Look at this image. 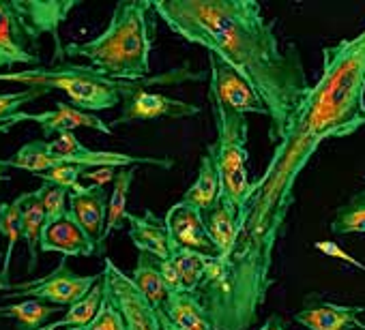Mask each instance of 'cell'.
I'll return each mask as SVG.
<instances>
[{"instance_id": "cell-1", "label": "cell", "mask_w": 365, "mask_h": 330, "mask_svg": "<svg viewBox=\"0 0 365 330\" xmlns=\"http://www.w3.org/2000/svg\"><path fill=\"white\" fill-rule=\"evenodd\" d=\"M365 127V28L322 50L316 84L288 120L286 133L252 196L237 213V238L228 255L213 257L194 292L213 330H250L267 302L275 249L286 232L294 187L316 150L333 137Z\"/></svg>"}, {"instance_id": "cell-2", "label": "cell", "mask_w": 365, "mask_h": 330, "mask_svg": "<svg viewBox=\"0 0 365 330\" xmlns=\"http://www.w3.org/2000/svg\"><path fill=\"white\" fill-rule=\"evenodd\" d=\"M150 9L174 35L207 48L254 88L269 114V139L277 144L309 82L299 48H282L256 0H150Z\"/></svg>"}, {"instance_id": "cell-3", "label": "cell", "mask_w": 365, "mask_h": 330, "mask_svg": "<svg viewBox=\"0 0 365 330\" xmlns=\"http://www.w3.org/2000/svg\"><path fill=\"white\" fill-rule=\"evenodd\" d=\"M150 0H129L114 7L110 26L88 43L63 46L67 58H86L88 67L116 82H140L150 71L155 24Z\"/></svg>"}, {"instance_id": "cell-4", "label": "cell", "mask_w": 365, "mask_h": 330, "mask_svg": "<svg viewBox=\"0 0 365 330\" xmlns=\"http://www.w3.org/2000/svg\"><path fill=\"white\" fill-rule=\"evenodd\" d=\"M76 0H7L0 3V69L41 63V37L52 35L56 46L58 26L67 20Z\"/></svg>"}, {"instance_id": "cell-5", "label": "cell", "mask_w": 365, "mask_h": 330, "mask_svg": "<svg viewBox=\"0 0 365 330\" xmlns=\"http://www.w3.org/2000/svg\"><path fill=\"white\" fill-rule=\"evenodd\" d=\"M213 114L217 142L207 148V154L213 159L220 176V202L239 213L252 196V181L247 174V116H241L222 103H213Z\"/></svg>"}, {"instance_id": "cell-6", "label": "cell", "mask_w": 365, "mask_h": 330, "mask_svg": "<svg viewBox=\"0 0 365 330\" xmlns=\"http://www.w3.org/2000/svg\"><path fill=\"white\" fill-rule=\"evenodd\" d=\"M22 82L52 90H63L76 110L101 112L112 110L123 103L118 86L120 82L97 73L88 65H56V67H35L20 73H0V82Z\"/></svg>"}, {"instance_id": "cell-7", "label": "cell", "mask_w": 365, "mask_h": 330, "mask_svg": "<svg viewBox=\"0 0 365 330\" xmlns=\"http://www.w3.org/2000/svg\"><path fill=\"white\" fill-rule=\"evenodd\" d=\"M101 275H88V277H80L76 275L69 266L67 260L63 257L58 268L52 270L50 275L41 277V279H33L26 283H18L11 287V292H7V298H37L43 300L52 307H71L73 302H78L80 298H84L91 287L95 283H99Z\"/></svg>"}, {"instance_id": "cell-8", "label": "cell", "mask_w": 365, "mask_h": 330, "mask_svg": "<svg viewBox=\"0 0 365 330\" xmlns=\"http://www.w3.org/2000/svg\"><path fill=\"white\" fill-rule=\"evenodd\" d=\"M120 99H123V110L114 124H127L135 120H157V118H172L180 120L187 116L200 114L198 105L170 99L159 92H146L140 82H120L118 86Z\"/></svg>"}, {"instance_id": "cell-9", "label": "cell", "mask_w": 365, "mask_h": 330, "mask_svg": "<svg viewBox=\"0 0 365 330\" xmlns=\"http://www.w3.org/2000/svg\"><path fill=\"white\" fill-rule=\"evenodd\" d=\"M48 152L69 165H78L84 170H97V168H127V165H157V168H172L174 161L172 159H148V156H131L123 152H106V150H91L86 148L71 131L58 133L54 139H48Z\"/></svg>"}, {"instance_id": "cell-10", "label": "cell", "mask_w": 365, "mask_h": 330, "mask_svg": "<svg viewBox=\"0 0 365 330\" xmlns=\"http://www.w3.org/2000/svg\"><path fill=\"white\" fill-rule=\"evenodd\" d=\"M209 65H211L209 99L213 103H222L224 107H228L241 116H247V114L269 116L260 97L235 69H230L215 54H209Z\"/></svg>"}, {"instance_id": "cell-11", "label": "cell", "mask_w": 365, "mask_h": 330, "mask_svg": "<svg viewBox=\"0 0 365 330\" xmlns=\"http://www.w3.org/2000/svg\"><path fill=\"white\" fill-rule=\"evenodd\" d=\"M103 292L116 302L120 309L127 330H159L157 315L148 307V302L142 298V294L133 287L129 275H123L108 257H106V268L99 279Z\"/></svg>"}, {"instance_id": "cell-12", "label": "cell", "mask_w": 365, "mask_h": 330, "mask_svg": "<svg viewBox=\"0 0 365 330\" xmlns=\"http://www.w3.org/2000/svg\"><path fill=\"white\" fill-rule=\"evenodd\" d=\"M165 232H168V249L176 247V249H190V251H198L205 253L209 257H217V251L209 238L207 225H205V217L202 213H198L194 206L178 202L174 204L165 219Z\"/></svg>"}, {"instance_id": "cell-13", "label": "cell", "mask_w": 365, "mask_h": 330, "mask_svg": "<svg viewBox=\"0 0 365 330\" xmlns=\"http://www.w3.org/2000/svg\"><path fill=\"white\" fill-rule=\"evenodd\" d=\"M361 313H365V307L314 300L294 315V321L305 326L307 330H352V328L363 330L365 324L359 319Z\"/></svg>"}, {"instance_id": "cell-14", "label": "cell", "mask_w": 365, "mask_h": 330, "mask_svg": "<svg viewBox=\"0 0 365 330\" xmlns=\"http://www.w3.org/2000/svg\"><path fill=\"white\" fill-rule=\"evenodd\" d=\"M39 251L73 257V255L97 253V245L84 234V230L76 223V219L67 211V215L63 219L43 225L41 238H39Z\"/></svg>"}, {"instance_id": "cell-15", "label": "cell", "mask_w": 365, "mask_h": 330, "mask_svg": "<svg viewBox=\"0 0 365 330\" xmlns=\"http://www.w3.org/2000/svg\"><path fill=\"white\" fill-rule=\"evenodd\" d=\"M67 206H69V213L76 219V223L97 245V255L103 257V251H101V234H103L106 213H108L106 191L101 187H97V185H91L82 193H69Z\"/></svg>"}, {"instance_id": "cell-16", "label": "cell", "mask_w": 365, "mask_h": 330, "mask_svg": "<svg viewBox=\"0 0 365 330\" xmlns=\"http://www.w3.org/2000/svg\"><path fill=\"white\" fill-rule=\"evenodd\" d=\"M129 223V238L138 253H148L157 260H168V232L163 219H159L153 211H146L142 217L127 215Z\"/></svg>"}, {"instance_id": "cell-17", "label": "cell", "mask_w": 365, "mask_h": 330, "mask_svg": "<svg viewBox=\"0 0 365 330\" xmlns=\"http://www.w3.org/2000/svg\"><path fill=\"white\" fill-rule=\"evenodd\" d=\"M129 279L155 313L163 309V302L170 292L161 279L157 257H153L148 253H138V262H135V268L129 275Z\"/></svg>"}, {"instance_id": "cell-18", "label": "cell", "mask_w": 365, "mask_h": 330, "mask_svg": "<svg viewBox=\"0 0 365 330\" xmlns=\"http://www.w3.org/2000/svg\"><path fill=\"white\" fill-rule=\"evenodd\" d=\"M161 313L178 328V330H213L207 313L194 294L170 292Z\"/></svg>"}, {"instance_id": "cell-19", "label": "cell", "mask_w": 365, "mask_h": 330, "mask_svg": "<svg viewBox=\"0 0 365 330\" xmlns=\"http://www.w3.org/2000/svg\"><path fill=\"white\" fill-rule=\"evenodd\" d=\"M80 127H86V129H95V131H101L106 135L112 133V127L106 124V120H101L99 116L91 114V112H82V110H76L73 105H67L63 101H56L54 110L48 112V120L41 122V129H43V135L50 137V135H58L63 131H76Z\"/></svg>"}, {"instance_id": "cell-20", "label": "cell", "mask_w": 365, "mask_h": 330, "mask_svg": "<svg viewBox=\"0 0 365 330\" xmlns=\"http://www.w3.org/2000/svg\"><path fill=\"white\" fill-rule=\"evenodd\" d=\"M20 208H22V213H20L22 240L29 247V272H35L37 260H39V238H41V230L46 225V213H43L39 193L37 191L22 193Z\"/></svg>"}, {"instance_id": "cell-21", "label": "cell", "mask_w": 365, "mask_h": 330, "mask_svg": "<svg viewBox=\"0 0 365 330\" xmlns=\"http://www.w3.org/2000/svg\"><path fill=\"white\" fill-rule=\"evenodd\" d=\"M213 257L198 253V251H190V249H170L168 262L172 264L176 277H178V292L182 294H194L198 289V285L202 283L209 264Z\"/></svg>"}, {"instance_id": "cell-22", "label": "cell", "mask_w": 365, "mask_h": 330, "mask_svg": "<svg viewBox=\"0 0 365 330\" xmlns=\"http://www.w3.org/2000/svg\"><path fill=\"white\" fill-rule=\"evenodd\" d=\"M131 183H133V170L131 168H118L116 176L112 181L114 189L112 196L108 200V213H106V225H103V234H101V251L106 255V240L112 232L123 228V221L127 219V202H129V191H131Z\"/></svg>"}, {"instance_id": "cell-23", "label": "cell", "mask_w": 365, "mask_h": 330, "mask_svg": "<svg viewBox=\"0 0 365 330\" xmlns=\"http://www.w3.org/2000/svg\"><path fill=\"white\" fill-rule=\"evenodd\" d=\"M180 202L194 206L202 215H207L220 202V176H217V170H215V163H213V159L209 154L202 156L198 179L190 187V191L182 196Z\"/></svg>"}, {"instance_id": "cell-24", "label": "cell", "mask_w": 365, "mask_h": 330, "mask_svg": "<svg viewBox=\"0 0 365 330\" xmlns=\"http://www.w3.org/2000/svg\"><path fill=\"white\" fill-rule=\"evenodd\" d=\"M205 217V225L209 232V238L217 251V257H224L230 253L235 238H237V211L228 208L226 204L217 202Z\"/></svg>"}, {"instance_id": "cell-25", "label": "cell", "mask_w": 365, "mask_h": 330, "mask_svg": "<svg viewBox=\"0 0 365 330\" xmlns=\"http://www.w3.org/2000/svg\"><path fill=\"white\" fill-rule=\"evenodd\" d=\"M52 304L37 300V298H24L14 304L0 307V317H9L16 321L18 330H43L48 326V319L56 313Z\"/></svg>"}, {"instance_id": "cell-26", "label": "cell", "mask_w": 365, "mask_h": 330, "mask_svg": "<svg viewBox=\"0 0 365 330\" xmlns=\"http://www.w3.org/2000/svg\"><path fill=\"white\" fill-rule=\"evenodd\" d=\"M5 168H16V170H26L31 174H43L56 165H61V161H56L50 152H48V139H37V142H29L26 146H22L11 159H3Z\"/></svg>"}, {"instance_id": "cell-27", "label": "cell", "mask_w": 365, "mask_h": 330, "mask_svg": "<svg viewBox=\"0 0 365 330\" xmlns=\"http://www.w3.org/2000/svg\"><path fill=\"white\" fill-rule=\"evenodd\" d=\"M20 196L14 202H3L0 204V234L7 240V251H5V262L3 270H0V283L9 285V268H11V255L22 238V225H20Z\"/></svg>"}, {"instance_id": "cell-28", "label": "cell", "mask_w": 365, "mask_h": 330, "mask_svg": "<svg viewBox=\"0 0 365 330\" xmlns=\"http://www.w3.org/2000/svg\"><path fill=\"white\" fill-rule=\"evenodd\" d=\"M101 302H103V289H101V283H95V285L91 287V292H88L84 298H80L78 302H73V304L67 309V313H65L58 321L46 326L43 330H58V328L65 330V328H80V326H86V324L93 321V317L97 315Z\"/></svg>"}, {"instance_id": "cell-29", "label": "cell", "mask_w": 365, "mask_h": 330, "mask_svg": "<svg viewBox=\"0 0 365 330\" xmlns=\"http://www.w3.org/2000/svg\"><path fill=\"white\" fill-rule=\"evenodd\" d=\"M329 230L335 236L365 234V191L354 193L344 206L337 208V213L331 219Z\"/></svg>"}, {"instance_id": "cell-30", "label": "cell", "mask_w": 365, "mask_h": 330, "mask_svg": "<svg viewBox=\"0 0 365 330\" xmlns=\"http://www.w3.org/2000/svg\"><path fill=\"white\" fill-rule=\"evenodd\" d=\"M65 330H127V321H125L120 309L116 307V302L103 292V302H101L97 315L93 317V321H88L86 326H80V328H65Z\"/></svg>"}, {"instance_id": "cell-31", "label": "cell", "mask_w": 365, "mask_h": 330, "mask_svg": "<svg viewBox=\"0 0 365 330\" xmlns=\"http://www.w3.org/2000/svg\"><path fill=\"white\" fill-rule=\"evenodd\" d=\"M84 172V168H78V165H69V163H61L56 168L43 172V174H37L46 185H54V187H61L65 189L67 193H82L86 187L80 185V174Z\"/></svg>"}, {"instance_id": "cell-32", "label": "cell", "mask_w": 365, "mask_h": 330, "mask_svg": "<svg viewBox=\"0 0 365 330\" xmlns=\"http://www.w3.org/2000/svg\"><path fill=\"white\" fill-rule=\"evenodd\" d=\"M37 193H39V200H41V204H43L46 225H48V223H54V221H58V219H63V217L67 215V211H69V206H67L69 193H67L65 189L54 187V185H46V183H43V185L37 189Z\"/></svg>"}, {"instance_id": "cell-33", "label": "cell", "mask_w": 365, "mask_h": 330, "mask_svg": "<svg viewBox=\"0 0 365 330\" xmlns=\"http://www.w3.org/2000/svg\"><path fill=\"white\" fill-rule=\"evenodd\" d=\"M48 92H50L48 88L33 86V88H26V90H20V92H5V95H0V122H5L7 118H11L14 114H18L22 105H26L31 101H37L39 97H46Z\"/></svg>"}, {"instance_id": "cell-34", "label": "cell", "mask_w": 365, "mask_h": 330, "mask_svg": "<svg viewBox=\"0 0 365 330\" xmlns=\"http://www.w3.org/2000/svg\"><path fill=\"white\" fill-rule=\"evenodd\" d=\"M24 120H35V122H46L48 120V112H43V114H29V112H18V114H14L11 118H7L5 122H0V135L3 133H7V131H11L16 124H20V122H24Z\"/></svg>"}, {"instance_id": "cell-35", "label": "cell", "mask_w": 365, "mask_h": 330, "mask_svg": "<svg viewBox=\"0 0 365 330\" xmlns=\"http://www.w3.org/2000/svg\"><path fill=\"white\" fill-rule=\"evenodd\" d=\"M116 176V168H97V170H84L80 174V179L93 181L97 187H103L106 183H112Z\"/></svg>"}, {"instance_id": "cell-36", "label": "cell", "mask_w": 365, "mask_h": 330, "mask_svg": "<svg viewBox=\"0 0 365 330\" xmlns=\"http://www.w3.org/2000/svg\"><path fill=\"white\" fill-rule=\"evenodd\" d=\"M316 249H320V251H327L329 255H333V257H341V260H346V262H350V264H354L356 268H361V270H365V266L363 264H359V262H354L350 255H346L341 249H337L335 245H331V243H316Z\"/></svg>"}, {"instance_id": "cell-37", "label": "cell", "mask_w": 365, "mask_h": 330, "mask_svg": "<svg viewBox=\"0 0 365 330\" xmlns=\"http://www.w3.org/2000/svg\"><path fill=\"white\" fill-rule=\"evenodd\" d=\"M260 330H286V321H284L282 315L273 313V315L267 317V321L260 326Z\"/></svg>"}, {"instance_id": "cell-38", "label": "cell", "mask_w": 365, "mask_h": 330, "mask_svg": "<svg viewBox=\"0 0 365 330\" xmlns=\"http://www.w3.org/2000/svg\"><path fill=\"white\" fill-rule=\"evenodd\" d=\"M155 315H157V324H159V330H178V328H176V326H174V324H172V321H170V319H168V317H165L163 313H161V311H157Z\"/></svg>"}, {"instance_id": "cell-39", "label": "cell", "mask_w": 365, "mask_h": 330, "mask_svg": "<svg viewBox=\"0 0 365 330\" xmlns=\"http://www.w3.org/2000/svg\"><path fill=\"white\" fill-rule=\"evenodd\" d=\"M7 172V168H5V163L0 161V181H9V174H5Z\"/></svg>"}, {"instance_id": "cell-40", "label": "cell", "mask_w": 365, "mask_h": 330, "mask_svg": "<svg viewBox=\"0 0 365 330\" xmlns=\"http://www.w3.org/2000/svg\"><path fill=\"white\" fill-rule=\"evenodd\" d=\"M11 287H14L11 283H9V285H3V283H0V292H11Z\"/></svg>"}, {"instance_id": "cell-41", "label": "cell", "mask_w": 365, "mask_h": 330, "mask_svg": "<svg viewBox=\"0 0 365 330\" xmlns=\"http://www.w3.org/2000/svg\"><path fill=\"white\" fill-rule=\"evenodd\" d=\"M363 330H365V328H363Z\"/></svg>"}]
</instances>
